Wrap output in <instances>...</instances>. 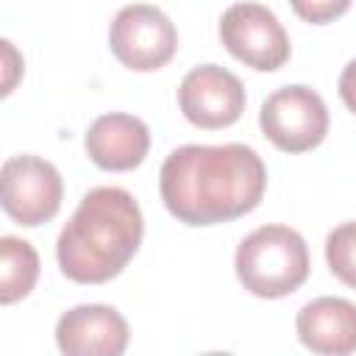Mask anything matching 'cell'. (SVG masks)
Returning a JSON list of instances; mask_svg holds the SVG:
<instances>
[{"instance_id": "cell-1", "label": "cell", "mask_w": 356, "mask_h": 356, "mask_svg": "<svg viewBox=\"0 0 356 356\" xmlns=\"http://www.w3.org/2000/svg\"><path fill=\"white\" fill-rule=\"evenodd\" d=\"M267 189L261 156L239 142L175 147L159 172L167 211L184 225H217L253 211Z\"/></svg>"}, {"instance_id": "cell-2", "label": "cell", "mask_w": 356, "mask_h": 356, "mask_svg": "<svg viewBox=\"0 0 356 356\" xmlns=\"http://www.w3.org/2000/svg\"><path fill=\"white\" fill-rule=\"evenodd\" d=\"M142 234V209L131 192L120 186L89 189L58 234V267L78 284L111 281L136 256Z\"/></svg>"}, {"instance_id": "cell-3", "label": "cell", "mask_w": 356, "mask_h": 356, "mask_svg": "<svg viewBox=\"0 0 356 356\" xmlns=\"http://www.w3.org/2000/svg\"><path fill=\"white\" fill-rule=\"evenodd\" d=\"M234 267L250 295L275 300L309 278V248L289 225H261L239 242Z\"/></svg>"}, {"instance_id": "cell-4", "label": "cell", "mask_w": 356, "mask_h": 356, "mask_svg": "<svg viewBox=\"0 0 356 356\" xmlns=\"http://www.w3.org/2000/svg\"><path fill=\"white\" fill-rule=\"evenodd\" d=\"M108 47L122 67L136 72H153L175 56L178 31L161 8L147 3H131L120 8L111 19Z\"/></svg>"}, {"instance_id": "cell-5", "label": "cell", "mask_w": 356, "mask_h": 356, "mask_svg": "<svg viewBox=\"0 0 356 356\" xmlns=\"http://www.w3.org/2000/svg\"><path fill=\"white\" fill-rule=\"evenodd\" d=\"M261 134L284 153H306L317 147L328 134V108L323 97L303 86H281L275 89L259 111Z\"/></svg>"}, {"instance_id": "cell-6", "label": "cell", "mask_w": 356, "mask_h": 356, "mask_svg": "<svg viewBox=\"0 0 356 356\" xmlns=\"http://www.w3.org/2000/svg\"><path fill=\"white\" fill-rule=\"evenodd\" d=\"M220 39L236 61L259 72H273L289 58V36L278 17L261 3H234L225 8Z\"/></svg>"}, {"instance_id": "cell-7", "label": "cell", "mask_w": 356, "mask_h": 356, "mask_svg": "<svg viewBox=\"0 0 356 356\" xmlns=\"http://www.w3.org/2000/svg\"><path fill=\"white\" fill-rule=\"evenodd\" d=\"M3 184V211L25 225L36 228L53 220L61 209L64 184L58 170L39 156H11L0 170Z\"/></svg>"}, {"instance_id": "cell-8", "label": "cell", "mask_w": 356, "mask_h": 356, "mask_svg": "<svg viewBox=\"0 0 356 356\" xmlns=\"http://www.w3.org/2000/svg\"><path fill=\"white\" fill-rule=\"evenodd\" d=\"M178 106L197 128H228L245 111V86L225 67L200 64L184 75L178 86Z\"/></svg>"}, {"instance_id": "cell-9", "label": "cell", "mask_w": 356, "mask_h": 356, "mask_svg": "<svg viewBox=\"0 0 356 356\" xmlns=\"http://www.w3.org/2000/svg\"><path fill=\"white\" fill-rule=\"evenodd\" d=\"M128 323L114 306L83 303L56 323L58 350L67 356H120L128 348Z\"/></svg>"}, {"instance_id": "cell-10", "label": "cell", "mask_w": 356, "mask_h": 356, "mask_svg": "<svg viewBox=\"0 0 356 356\" xmlns=\"http://www.w3.org/2000/svg\"><path fill=\"white\" fill-rule=\"evenodd\" d=\"M86 153L89 159L108 172H125L145 161L150 150V131L147 125L122 111H111L97 117L86 131Z\"/></svg>"}, {"instance_id": "cell-11", "label": "cell", "mask_w": 356, "mask_h": 356, "mask_svg": "<svg viewBox=\"0 0 356 356\" xmlns=\"http://www.w3.org/2000/svg\"><path fill=\"white\" fill-rule=\"evenodd\" d=\"M298 339L323 356H348L356 350V303L345 298H314L295 320Z\"/></svg>"}, {"instance_id": "cell-12", "label": "cell", "mask_w": 356, "mask_h": 356, "mask_svg": "<svg viewBox=\"0 0 356 356\" xmlns=\"http://www.w3.org/2000/svg\"><path fill=\"white\" fill-rule=\"evenodd\" d=\"M39 278V253L31 242L19 236L0 239V300L17 303L22 300Z\"/></svg>"}, {"instance_id": "cell-13", "label": "cell", "mask_w": 356, "mask_h": 356, "mask_svg": "<svg viewBox=\"0 0 356 356\" xmlns=\"http://www.w3.org/2000/svg\"><path fill=\"white\" fill-rule=\"evenodd\" d=\"M325 261L342 284L356 289V222H342L328 234Z\"/></svg>"}, {"instance_id": "cell-14", "label": "cell", "mask_w": 356, "mask_h": 356, "mask_svg": "<svg viewBox=\"0 0 356 356\" xmlns=\"http://www.w3.org/2000/svg\"><path fill=\"white\" fill-rule=\"evenodd\" d=\"M289 6L300 19L312 25H325L342 17L350 8V0H289Z\"/></svg>"}, {"instance_id": "cell-15", "label": "cell", "mask_w": 356, "mask_h": 356, "mask_svg": "<svg viewBox=\"0 0 356 356\" xmlns=\"http://www.w3.org/2000/svg\"><path fill=\"white\" fill-rule=\"evenodd\" d=\"M3 70H6V78H3V95H11L14 83H17V75L22 72V56L14 50V44L8 39H3Z\"/></svg>"}, {"instance_id": "cell-16", "label": "cell", "mask_w": 356, "mask_h": 356, "mask_svg": "<svg viewBox=\"0 0 356 356\" xmlns=\"http://www.w3.org/2000/svg\"><path fill=\"white\" fill-rule=\"evenodd\" d=\"M339 97L356 114V58L348 61L345 70H342V75H339Z\"/></svg>"}]
</instances>
